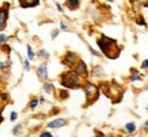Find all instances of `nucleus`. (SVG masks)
Here are the masks:
<instances>
[{
  "instance_id": "f257e3e1",
  "label": "nucleus",
  "mask_w": 148,
  "mask_h": 137,
  "mask_svg": "<svg viewBox=\"0 0 148 137\" xmlns=\"http://www.w3.org/2000/svg\"><path fill=\"white\" fill-rule=\"evenodd\" d=\"M97 45L99 49L101 51V53L107 56L108 59H116L119 55V49L118 48V42L114 38H110L107 36H101L97 38Z\"/></svg>"
},
{
  "instance_id": "f03ea898",
  "label": "nucleus",
  "mask_w": 148,
  "mask_h": 137,
  "mask_svg": "<svg viewBox=\"0 0 148 137\" xmlns=\"http://www.w3.org/2000/svg\"><path fill=\"white\" fill-rule=\"evenodd\" d=\"M85 79L78 77L73 70H67L59 75V84L64 89H82Z\"/></svg>"
},
{
  "instance_id": "7ed1b4c3",
  "label": "nucleus",
  "mask_w": 148,
  "mask_h": 137,
  "mask_svg": "<svg viewBox=\"0 0 148 137\" xmlns=\"http://www.w3.org/2000/svg\"><path fill=\"white\" fill-rule=\"evenodd\" d=\"M82 90L85 93V100H86V105L93 104L97 99H99V95H100V88L99 85L92 84L90 81H85L84 86H82Z\"/></svg>"
},
{
  "instance_id": "20e7f679",
  "label": "nucleus",
  "mask_w": 148,
  "mask_h": 137,
  "mask_svg": "<svg viewBox=\"0 0 148 137\" xmlns=\"http://www.w3.org/2000/svg\"><path fill=\"white\" fill-rule=\"evenodd\" d=\"M73 71L78 77H81L82 79H85L86 81V78L89 77V70H88V67H86V63H85L82 59H79L78 62L75 63V66L73 67Z\"/></svg>"
},
{
  "instance_id": "39448f33",
  "label": "nucleus",
  "mask_w": 148,
  "mask_h": 137,
  "mask_svg": "<svg viewBox=\"0 0 148 137\" xmlns=\"http://www.w3.org/2000/svg\"><path fill=\"white\" fill-rule=\"evenodd\" d=\"M78 60H79L78 55L75 52H73V51H67L62 56V64H64L66 67H69V68H73Z\"/></svg>"
},
{
  "instance_id": "423d86ee",
  "label": "nucleus",
  "mask_w": 148,
  "mask_h": 137,
  "mask_svg": "<svg viewBox=\"0 0 148 137\" xmlns=\"http://www.w3.org/2000/svg\"><path fill=\"white\" fill-rule=\"evenodd\" d=\"M8 7L10 4L7 3H3L1 4V10H0V29H1V33L5 29V25H7V19H8Z\"/></svg>"
},
{
  "instance_id": "0eeeda50",
  "label": "nucleus",
  "mask_w": 148,
  "mask_h": 137,
  "mask_svg": "<svg viewBox=\"0 0 148 137\" xmlns=\"http://www.w3.org/2000/svg\"><path fill=\"white\" fill-rule=\"evenodd\" d=\"M37 77L44 81V82H48V68H47V63H40L37 66Z\"/></svg>"
},
{
  "instance_id": "6e6552de",
  "label": "nucleus",
  "mask_w": 148,
  "mask_h": 137,
  "mask_svg": "<svg viewBox=\"0 0 148 137\" xmlns=\"http://www.w3.org/2000/svg\"><path fill=\"white\" fill-rule=\"evenodd\" d=\"M67 125V119L64 118H58V119H53V121H49L47 123L48 129H58V127H63Z\"/></svg>"
},
{
  "instance_id": "1a4fd4ad",
  "label": "nucleus",
  "mask_w": 148,
  "mask_h": 137,
  "mask_svg": "<svg viewBox=\"0 0 148 137\" xmlns=\"http://www.w3.org/2000/svg\"><path fill=\"white\" fill-rule=\"evenodd\" d=\"M40 4V0H19V5L22 8H30V7H37Z\"/></svg>"
},
{
  "instance_id": "9d476101",
  "label": "nucleus",
  "mask_w": 148,
  "mask_h": 137,
  "mask_svg": "<svg viewBox=\"0 0 148 137\" xmlns=\"http://www.w3.org/2000/svg\"><path fill=\"white\" fill-rule=\"evenodd\" d=\"M90 75L95 77V78H103L106 75V73H104V70H103L101 66H95V67L90 70Z\"/></svg>"
},
{
  "instance_id": "9b49d317",
  "label": "nucleus",
  "mask_w": 148,
  "mask_h": 137,
  "mask_svg": "<svg viewBox=\"0 0 148 137\" xmlns=\"http://www.w3.org/2000/svg\"><path fill=\"white\" fill-rule=\"evenodd\" d=\"M129 79H130L132 82L141 81V79H143V75L138 73V70H136V68H130V75H129Z\"/></svg>"
},
{
  "instance_id": "f8f14e48",
  "label": "nucleus",
  "mask_w": 148,
  "mask_h": 137,
  "mask_svg": "<svg viewBox=\"0 0 148 137\" xmlns=\"http://www.w3.org/2000/svg\"><path fill=\"white\" fill-rule=\"evenodd\" d=\"M42 89H44V92H45V93H48V95H53V93H56L55 86H53L52 82H49V81L42 84Z\"/></svg>"
},
{
  "instance_id": "ddd939ff",
  "label": "nucleus",
  "mask_w": 148,
  "mask_h": 137,
  "mask_svg": "<svg viewBox=\"0 0 148 137\" xmlns=\"http://www.w3.org/2000/svg\"><path fill=\"white\" fill-rule=\"evenodd\" d=\"M56 97H58L59 100H67L70 97V93H69V90L67 89H60V90H58L56 92Z\"/></svg>"
},
{
  "instance_id": "4468645a",
  "label": "nucleus",
  "mask_w": 148,
  "mask_h": 137,
  "mask_svg": "<svg viewBox=\"0 0 148 137\" xmlns=\"http://www.w3.org/2000/svg\"><path fill=\"white\" fill-rule=\"evenodd\" d=\"M64 4H66V7H69L70 10H77V8H79L81 1L79 0H67V1H64Z\"/></svg>"
},
{
  "instance_id": "2eb2a0df",
  "label": "nucleus",
  "mask_w": 148,
  "mask_h": 137,
  "mask_svg": "<svg viewBox=\"0 0 148 137\" xmlns=\"http://www.w3.org/2000/svg\"><path fill=\"white\" fill-rule=\"evenodd\" d=\"M125 130H126L129 134L134 133L136 132V123H134V122H127L126 125H125Z\"/></svg>"
},
{
  "instance_id": "dca6fc26",
  "label": "nucleus",
  "mask_w": 148,
  "mask_h": 137,
  "mask_svg": "<svg viewBox=\"0 0 148 137\" xmlns=\"http://www.w3.org/2000/svg\"><path fill=\"white\" fill-rule=\"evenodd\" d=\"M37 55L40 56V58H42V59H49V52H48L47 49H44V48H40L38 49V52H37Z\"/></svg>"
},
{
  "instance_id": "f3484780",
  "label": "nucleus",
  "mask_w": 148,
  "mask_h": 137,
  "mask_svg": "<svg viewBox=\"0 0 148 137\" xmlns=\"http://www.w3.org/2000/svg\"><path fill=\"white\" fill-rule=\"evenodd\" d=\"M38 104H40L38 97H32V99H30V101H29V108H30V110H34Z\"/></svg>"
},
{
  "instance_id": "a211bd4d",
  "label": "nucleus",
  "mask_w": 148,
  "mask_h": 137,
  "mask_svg": "<svg viewBox=\"0 0 148 137\" xmlns=\"http://www.w3.org/2000/svg\"><path fill=\"white\" fill-rule=\"evenodd\" d=\"M11 132H12V134H14V136L21 134V132H22V123H16L15 126L12 127V130H11Z\"/></svg>"
},
{
  "instance_id": "6ab92c4d",
  "label": "nucleus",
  "mask_w": 148,
  "mask_h": 137,
  "mask_svg": "<svg viewBox=\"0 0 148 137\" xmlns=\"http://www.w3.org/2000/svg\"><path fill=\"white\" fill-rule=\"evenodd\" d=\"M8 99H10L8 93H5V92H1V110L4 108V104H5V103H8Z\"/></svg>"
},
{
  "instance_id": "aec40b11",
  "label": "nucleus",
  "mask_w": 148,
  "mask_h": 137,
  "mask_svg": "<svg viewBox=\"0 0 148 137\" xmlns=\"http://www.w3.org/2000/svg\"><path fill=\"white\" fill-rule=\"evenodd\" d=\"M27 59L29 60H33L34 59V51H33V48H32V45H27Z\"/></svg>"
},
{
  "instance_id": "412c9836",
  "label": "nucleus",
  "mask_w": 148,
  "mask_h": 137,
  "mask_svg": "<svg viewBox=\"0 0 148 137\" xmlns=\"http://www.w3.org/2000/svg\"><path fill=\"white\" fill-rule=\"evenodd\" d=\"M11 66V60L10 59H7V62L5 60H1V73H4L5 68H8Z\"/></svg>"
},
{
  "instance_id": "4be33fe9",
  "label": "nucleus",
  "mask_w": 148,
  "mask_h": 137,
  "mask_svg": "<svg viewBox=\"0 0 148 137\" xmlns=\"http://www.w3.org/2000/svg\"><path fill=\"white\" fill-rule=\"evenodd\" d=\"M22 66H23V70H25V71H30V68H32V66H30V60H29V59H25V60L22 62Z\"/></svg>"
},
{
  "instance_id": "5701e85b",
  "label": "nucleus",
  "mask_w": 148,
  "mask_h": 137,
  "mask_svg": "<svg viewBox=\"0 0 148 137\" xmlns=\"http://www.w3.org/2000/svg\"><path fill=\"white\" fill-rule=\"evenodd\" d=\"M137 25H140V26H147V22H145V19H144V16L143 15H138V18H137Z\"/></svg>"
},
{
  "instance_id": "b1692460",
  "label": "nucleus",
  "mask_w": 148,
  "mask_h": 137,
  "mask_svg": "<svg viewBox=\"0 0 148 137\" xmlns=\"http://www.w3.org/2000/svg\"><path fill=\"white\" fill-rule=\"evenodd\" d=\"M88 49H89V52L92 53V55H93L95 58H100V56H101V53L97 52V51H96V49H95L93 47H90V45H88Z\"/></svg>"
},
{
  "instance_id": "393cba45",
  "label": "nucleus",
  "mask_w": 148,
  "mask_h": 137,
  "mask_svg": "<svg viewBox=\"0 0 148 137\" xmlns=\"http://www.w3.org/2000/svg\"><path fill=\"white\" fill-rule=\"evenodd\" d=\"M38 137H53V134L49 130H42L38 133Z\"/></svg>"
},
{
  "instance_id": "a878e982",
  "label": "nucleus",
  "mask_w": 148,
  "mask_h": 137,
  "mask_svg": "<svg viewBox=\"0 0 148 137\" xmlns=\"http://www.w3.org/2000/svg\"><path fill=\"white\" fill-rule=\"evenodd\" d=\"M60 30H63V32H70V27H69V25L66 23V22H60V27H59Z\"/></svg>"
},
{
  "instance_id": "bb28decb",
  "label": "nucleus",
  "mask_w": 148,
  "mask_h": 137,
  "mask_svg": "<svg viewBox=\"0 0 148 137\" xmlns=\"http://www.w3.org/2000/svg\"><path fill=\"white\" fill-rule=\"evenodd\" d=\"M5 41H8V36L5 33H0V42H1V45H4Z\"/></svg>"
},
{
  "instance_id": "cd10ccee",
  "label": "nucleus",
  "mask_w": 148,
  "mask_h": 137,
  "mask_svg": "<svg viewBox=\"0 0 148 137\" xmlns=\"http://www.w3.org/2000/svg\"><path fill=\"white\" fill-rule=\"evenodd\" d=\"M1 51L3 52H7V55H10L11 53V47L8 44H4V45H1Z\"/></svg>"
},
{
  "instance_id": "c85d7f7f",
  "label": "nucleus",
  "mask_w": 148,
  "mask_h": 137,
  "mask_svg": "<svg viewBox=\"0 0 148 137\" xmlns=\"http://www.w3.org/2000/svg\"><path fill=\"white\" fill-rule=\"evenodd\" d=\"M16 118H18V112H16V111H11L10 121H11V122H14V121H16Z\"/></svg>"
},
{
  "instance_id": "c756f323",
  "label": "nucleus",
  "mask_w": 148,
  "mask_h": 137,
  "mask_svg": "<svg viewBox=\"0 0 148 137\" xmlns=\"http://www.w3.org/2000/svg\"><path fill=\"white\" fill-rule=\"evenodd\" d=\"M58 34H59V29H53L52 33H51V37H52V40H55V38L58 37Z\"/></svg>"
},
{
  "instance_id": "7c9ffc66",
  "label": "nucleus",
  "mask_w": 148,
  "mask_h": 137,
  "mask_svg": "<svg viewBox=\"0 0 148 137\" xmlns=\"http://www.w3.org/2000/svg\"><path fill=\"white\" fill-rule=\"evenodd\" d=\"M141 68L148 70V59H144V60H143V63H141Z\"/></svg>"
},
{
  "instance_id": "2f4dec72",
  "label": "nucleus",
  "mask_w": 148,
  "mask_h": 137,
  "mask_svg": "<svg viewBox=\"0 0 148 137\" xmlns=\"http://www.w3.org/2000/svg\"><path fill=\"white\" fill-rule=\"evenodd\" d=\"M92 137H106V134H104V133L97 132V130H96V134H93V136H92Z\"/></svg>"
},
{
  "instance_id": "473e14b6",
  "label": "nucleus",
  "mask_w": 148,
  "mask_h": 137,
  "mask_svg": "<svg viewBox=\"0 0 148 137\" xmlns=\"http://www.w3.org/2000/svg\"><path fill=\"white\" fill-rule=\"evenodd\" d=\"M55 5H56V10H58L59 12H62V11H63V7H62V5L59 4V3H56V4H55Z\"/></svg>"
},
{
  "instance_id": "72a5a7b5",
  "label": "nucleus",
  "mask_w": 148,
  "mask_h": 137,
  "mask_svg": "<svg viewBox=\"0 0 148 137\" xmlns=\"http://www.w3.org/2000/svg\"><path fill=\"white\" fill-rule=\"evenodd\" d=\"M38 101H40V104H44V103H45V99H44V96H40V97H38Z\"/></svg>"
},
{
  "instance_id": "f704fd0d",
  "label": "nucleus",
  "mask_w": 148,
  "mask_h": 137,
  "mask_svg": "<svg viewBox=\"0 0 148 137\" xmlns=\"http://www.w3.org/2000/svg\"><path fill=\"white\" fill-rule=\"evenodd\" d=\"M143 129H144V130H145V132H148V121H145V122H144Z\"/></svg>"
},
{
  "instance_id": "c9c22d12",
  "label": "nucleus",
  "mask_w": 148,
  "mask_h": 137,
  "mask_svg": "<svg viewBox=\"0 0 148 137\" xmlns=\"http://www.w3.org/2000/svg\"><path fill=\"white\" fill-rule=\"evenodd\" d=\"M143 7H147L148 8V1H143Z\"/></svg>"
},
{
  "instance_id": "e433bc0d",
  "label": "nucleus",
  "mask_w": 148,
  "mask_h": 137,
  "mask_svg": "<svg viewBox=\"0 0 148 137\" xmlns=\"http://www.w3.org/2000/svg\"><path fill=\"white\" fill-rule=\"evenodd\" d=\"M147 112H148V105H147Z\"/></svg>"
}]
</instances>
